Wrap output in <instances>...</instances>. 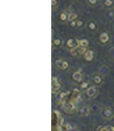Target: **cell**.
<instances>
[{"label": "cell", "instance_id": "obj_1", "mask_svg": "<svg viewBox=\"0 0 114 131\" xmlns=\"http://www.w3.org/2000/svg\"><path fill=\"white\" fill-rule=\"evenodd\" d=\"M86 47H83L81 45H78L77 47L73 49H70V52H71L72 56H84V54L86 52Z\"/></svg>", "mask_w": 114, "mask_h": 131}, {"label": "cell", "instance_id": "obj_2", "mask_svg": "<svg viewBox=\"0 0 114 131\" xmlns=\"http://www.w3.org/2000/svg\"><path fill=\"white\" fill-rule=\"evenodd\" d=\"M97 88H96V86L95 85H92V86H89L88 88H87L86 90V95L88 98H95V95L97 94Z\"/></svg>", "mask_w": 114, "mask_h": 131}, {"label": "cell", "instance_id": "obj_3", "mask_svg": "<svg viewBox=\"0 0 114 131\" xmlns=\"http://www.w3.org/2000/svg\"><path fill=\"white\" fill-rule=\"evenodd\" d=\"M78 45H80V40H77V39L70 38V39H68L67 42H66V46L68 47L69 49L76 48V47H77Z\"/></svg>", "mask_w": 114, "mask_h": 131}, {"label": "cell", "instance_id": "obj_4", "mask_svg": "<svg viewBox=\"0 0 114 131\" xmlns=\"http://www.w3.org/2000/svg\"><path fill=\"white\" fill-rule=\"evenodd\" d=\"M56 65L57 67H58L59 69H61V70H67V69L69 68V64L67 61L65 60H57L56 61Z\"/></svg>", "mask_w": 114, "mask_h": 131}, {"label": "cell", "instance_id": "obj_5", "mask_svg": "<svg viewBox=\"0 0 114 131\" xmlns=\"http://www.w3.org/2000/svg\"><path fill=\"white\" fill-rule=\"evenodd\" d=\"M72 79H73V81H76V83H82L83 79H84V75H83V72L81 70H77L72 73Z\"/></svg>", "mask_w": 114, "mask_h": 131}, {"label": "cell", "instance_id": "obj_6", "mask_svg": "<svg viewBox=\"0 0 114 131\" xmlns=\"http://www.w3.org/2000/svg\"><path fill=\"white\" fill-rule=\"evenodd\" d=\"M61 88V85H60V83L58 81V79H57L56 77L52 78V93H56V92H58V91L60 90Z\"/></svg>", "mask_w": 114, "mask_h": 131}, {"label": "cell", "instance_id": "obj_7", "mask_svg": "<svg viewBox=\"0 0 114 131\" xmlns=\"http://www.w3.org/2000/svg\"><path fill=\"white\" fill-rule=\"evenodd\" d=\"M84 59L87 61V62H91L92 60H93V58H94V52H93V50H91V49H89V50H86V52L84 54Z\"/></svg>", "mask_w": 114, "mask_h": 131}, {"label": "cell", "instance_id": "obj_8", "mask_svg": "<svg viewBox=\"0 0 114 131\" xmlns=\"http://www.w3.org/2000/svg\"><path fill=\"white\" fill-rule=\"evenodd\" d=\"M99 42L103 43V44H106V43L109 42V40H110V37H109V34L108 33H102L99 35Z\"/></svg>", "mask_w": 114, "mask_h": 131}, {"label": "cell", "instance_id": "obj_9", "mask_svg": "<svg viewBox=\"0 0 114 131\" xmlns=\"http://www.w3.org/2000/svg\"><path fill=\"white\" fill-rule=\"evenodd\" d=\"M102 115H103L106 120H109V119H111V117L113 116V112H112L111 109H109V108H105L104 110L102 111Z\"/></svg>", "mask_w": 114, "mask_h": 131}, {"label": "cell", "instance_id": "obj_10", "mask_svg": "<svg viewBox=\"0 0 114 131\" xmlns=\"http://www.w3.org/2000/svg\"><path fill=\"white\" fill-rule=\"evenodd\" d=\"M89 113H90V108L88 106H84V107L78 109V114H80V115L86 116V115H88Z\"/></svg>", "mask_w": 114, "mask_h": 131}, {"label": "cell", "instance_id": "obj_11", "mask_svg": "<svg viewBox=\"0 0 114 131\" xmlns=\"http://www.w3.org/2000/svg\"><path fill=\"white\" fill-rule=\"evenodd\" d=\"M92 81H93V83L95 85H100L103 83V77L99 76V75H95L93 77V79H92Z\"/></svg>", "mask_w": 114, "mask_h": 131}, {"label": "cell", "instance_id": "obj_12", "mask_svg": "<svg viewBox=\"0 0 114 131\" xmlns=\"http://www.w3.org/2000/svg\"><path fill=\"white\" fill-rule=\"evenodd\" d=\"M103 4L106 8H112L114 6V1L113 0H104Z\"/></svg>", "mask_w": 114, "mask_h": 131}, {"label": "cell", "instance_id": "obj_13", "mask_svg": "<svg viewBox=\"0 0 114 131\" xmlns=\"http://www.w3.org/2000/svg\"><path fill=\"white\" fill-rule=\"evenodd\" d=\"M60 20L62 21V22H65V21H68V13L66 11H64L61 13L60 15Z\"/></svg>", "mask_w": 114, "mask_h": 131}, {"label": "cell", "instance_id": "obj_14", "mask_svg": "<svg viewBox=\"0 0 114 131\" xmlns=\"http://www.w3.org/2000/svg\"><path fill=\"white\" fill-rule=\"evenodd\" d=\"M87 26H88L89 30H91V32H95L96 30V24H95L94 21H90V22H88Z\"/></svg>", "mask_w": 114, "mask_h": 131}, {"label": "cell", "instance_id": "obj_15", "mask_svg": "<svg viewBox=\"0 0 114 131\" xmlns=\"http://www.w3.org/2000/svg\"><path fill=\"white\" fill-rule=\"evenodd\" d=\"M100 131H114V125H107V126H102Z\"/></svg>", "mask_w": 114, "mask_h": 131}, {"label": "cell", "instance_id": "obj_16", "mask_svg": "<svg viewBox=\"0 0 114 131\" xmlns=\"http://www.w3.org/2000/svg\"><path fill=\"white\" fill-rule=\"evenodd\" d=\"M76 17H77V15H76L74 12H69V13H68V21L76 20Z\"/></svg>", "mask_w": 114, "mask_h": 131}, {"label": "cell", "instance_id": "obj_17", "mask_svg": "<svg viewBox=\"0 0 114 131\" xmlns=\"http://www.w3.org/2000/svg\"><path fill=\"white\" fill-rule=\"evenodd\" d=\"M80 45L83 46V47H87L89 45V41L87 39H81L80 40Z\"/></svg>", "mask_w": 114, "mask_h": 131}, {"label": "cell", "instance_id": "obj_18", "mask_svg": "<svg viewBox=\"0 0 114 131\" xmlns=\"http://www.w3.org/2000/svg\"><path fill=\"white\" fill-rule=\"evenodd\" d=\"M63 128H65V130H74V127L71 124H64L63 125Z\"/></svg>", "mask_w": 114, "mask_h": 131}, {"label": "cell", "instance_id": "obj_19", "mask_svg": "<svg viewBox=\"0 0 114 131\" xmlns=\"http://www.w3.org/2000/svg\"><path fill=\"white\" fill-rule=\"evenodd\" d=\"M61 44V40L60 39H54V41H52V45H54V47L55 46H59Z\"/></svg>", "mask_w": 114, "mask_h": 131}, {"label": "cell", "instance_id": "obj_20", "mask_svg": "<svg viewBox=\"0 0 114 131\" xmlns=\"http://www.w3.org/2000/svg\"><path fill=\"white\" fill-rule=\"evenodd\" d=\"M89 87V83L88 82H82V84H81V88L82 89H86V88H88Z\"/></svg>", "mask_w": 114, "mask_h": 131}, {"label": "cell", "instance_id": "obj_21", "mask_svg": "<svg viewBox=\"0 0 114 131\" xmlns=\"http://www.w3.org/2000/svg\"><path fill=\"white\" fill-rule=\"evenodd\" d=\"M88 2H89V4H91V5H96L98 2V0H88Z\"/></svg>", "mask_w": 114, "mask_h": 131}, {"label": "cell", "instance_id": "obj_22", "mask_svg": "<svg viewBox=\"0 0 114 131\" xmlns=\"http://www.w3.org/2000/svg\"><path fill=\"white\" fill-rule=\"evenodd\" d=\"M83 25H84V22L82 20H76V27H81Z\"/></svg>", "mask_w": 114, "mask_h": 131}, {"label": "cell", "instance_id": "obj_23", "mask_svg": "<svg viewBox=\"0 0 114 131\" xmlns=\"http://www.w3.org/2000/svg\"><path fill=\"white\" fill-rule=\"evenodd\" d=\"M70 25H71L72 27H76V20H72V21H70Z\"/></svg>", "mask_w": 114, "mask_h": 131}, {"label": "cell", "instance_id": "obj_24", "mask_svg": "<svg viewBox=\"0 0 114 131\" xmlns=\"http://www.w3.org/2000/svg\"><path fill=\"white\" fill-rule=\"evenodd\" d=\"M57 4H58V1H57V0H51V5H52V7H55Z\"/></svg>", "mask_w": 114, "mask_h": 131}, {"label": "cell", "instance_id": "obj_25", "mask_svg": "<svg viewBox=\"0 0 114 131\" xmlns=\"http://www.w3.org/2000/svg\"><path fill=\"white\" fill-rule=\"evenodd\" d=\"M113 125H114V120H113Z\"/></svg>", "mask_w": 114, "mask_h": 131}]
</instances>
